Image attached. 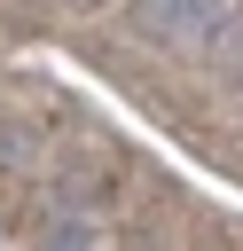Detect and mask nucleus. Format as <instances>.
Listing matches in <instances>:
<instances>
[{"mask_svg":"<svg viewBox=\"0 0 243 251\" xmlns=\"http://www.w3.org/2000/svg\"><path fill=\"white\" fill-rule=\"evenodd\" d=\"M55 251H71V243H55Z\"/></svg>","mask_w":243,"mask_h":251,"instance_id":"2","label":"nucleus"},{"mask_svg":"<svg viewBox=\"0 0 243 251\" xmlns=\"http://www.w3.org/2000/svg\"><path fill=\"white\" fill-rule=\"evenodd\" d=\"M133 16L165 47H212L227 31V0H133Z\"/></svg>","mask_w":243,"mask_h":251,"instance_id":"1","label":"nucleus"}]
</instances>
